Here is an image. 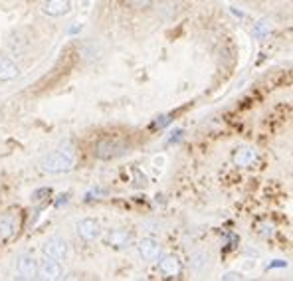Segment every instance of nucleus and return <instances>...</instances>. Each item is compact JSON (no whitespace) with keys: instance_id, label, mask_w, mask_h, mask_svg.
I'll use <instances>...</instances> for the list:
<instances>
[{"instance_id":"f257e3e1","label":"nucleus","mask_w":293,"mask_h":281,"mask_svg":"<svg viewBox=\"0 0 293 281\" xmlns=\"http://www.w3.org/2000/svg\"><path fill=\"white\" fill-rule=\"evenodd\" d=\"M42 170L50 172V174H62V172H70L75 166V157H73V149L66 147L60 151H54L50 155H46L42 159Z\"/></svg>"},{"instance_id":"f03ea898","label":"nucleus","mask_w":293,"mask_h":281,"mask_svg":"<svg viewBox=\"0 0 293 281\" xmlns=\"http://www.w3.org/2000/svg\"><path fill=\"white\" fill-rule=\"evenodd\" d=\"M127 153V145L121 143L117 139H105V140H99L93 149V155L101 161H111V159H117L121 155Z\"/></svg>"},{"instance_id":"7ed1b4c3","label":"nucleus","mask_w":293,"mask_h":281,"mask_svg":"<svg viewBox=\"0 0 293 281\" xmlns=\"http://www.w3.org/2000/svg\"><path fill=\"white\" fill-rule=\"evenodd\" d=\"M64 273L62 269V263L58 259H52V258H44V259H38V267H36V277L40 279H60Z\"/></svg>"},{"instance_id":"20e7f679","label":"nucleus","mask_w":293,"mask_h":281,"mask_svg":"<svg viewBox=\"0 0 293 281\" xmlns=\"http://www.w3.org/2000/svg\"><path fill=\"white\" fill-rule=\"evenodd\" d=\"M42 250H44V254H46L48 258L58 259V261L66 259V258H68V254H70V246H68V242H66L64 238H58V236L48 238Z\"/></svg>"},{"instance_id":"39448f33","label":"nucleus","mask_w":293,"mask_h":281,"mask_svg":"<svg viewBox=\"0 0 293 281\" xmlns=\"http://www.w3.org/2000/svg\"><path fill=\"white\" fill-rule=\"evenodd\" d=\"M77 234H79V238L85 240V242H93L101 236V226L97 220L93 218H83L77 222Z\"/></svg>"},{"instance_id":"423d86ee","label":"nucleus","mask_w":293,"mask_h":281,"mask_svg":"<svg viewBox=\"0 0 293 281\" xmlns=\"http://www.w3.org/2000/svg\"><path fill=\"white\" fill-rule=\"evenodd\" d=\"M72 10V0H46L42 4V12L50 18L66 16Z\"/></svg>"},{"instance_id":"0eeeda50","label":"nucleus","mask_w":293,"mask_h":281,"mask_svg":"<svg viewBox=\"0 0 293 281\" xmlns=\"http://www.w3.org/2000/svg\"><path fill=\"white\" fill-rule=\"evenodd\" d=\"M161 244L153 238H145L139 242V254L145 261H157L161 258Z\"/></svg>"},{"instance_id":"6e6552de","label":"nucleus","mask_w":293,"mask_h":281,"mask_svg":"<svg viewBox=\"0 0 293 281\" xmlns=\"http://www.w3.org/2000/svg\"><path fill=\"white\" fill-rule=\"evenodd\" d=\"M36 267H38V259L32 254H20L16 259V269L20 273V277L24 279H32L36 277Z\"/></svg>"},{"instance_id":"1a4fd4ad","label":"nucleus","mask_w":293,"mask_h":281,"mask_svg":"<svg viewBox=\"0 0 293 281\" xmlns=\"http://www.w3.org/2000/svg\"><path fill=\"white\" fill-rule=\"evenodd\" d=\"M16 230H18V216L14 212H6L0 216V242L14 236Z\"/></svg>"},{"instance_id":"9d476101","label":"nucleus","mask_w":293,"mask_h":281,"mask_svg":"<svg viewBox=\"0 0 293 281\" xmlns=\"http://www.w3.org/2000/svg\"><path fill=\"white\" fill-rule=\"evenodd\" d=\"M159 269L167 277H178L180 271H182V263H180V259L176 256H165L159 261Z\"/></svg>"},{"instance_id":"9b49d317","label":"nucleus","mask_w":293,"mask_h":281,"mask_svg":"<svg viewBox=\"0 0 293 281\" xmlns=\"http://www.w3.org/2000/svg\"><path fill=\"white\" fill-rule=\"evenodd\" d=\"M20 73L16 62H12L8 56H0V81H12Z\"/></svg>"},{"instance_id":"f8f14e48","label":"nucleus","mask_w":293,"mask_h":281,"mask_svg":"<svg viewBox=\"0 0 293 281\" xmlns=\"http://www.w3.org/2000/svg\"><path fill=\"white\" fill-rule=\"evenodd\" d=\"M131 240H133L131 232L121 230V228L111 230V232L107 234V246H113V248H125V246L131 244Z\"/></svg>"},{"instance_id":"ddd939ff","label":"nucleus","mask_w":293,"mask_h":281,"mask_svg":"<svg viewBox=\"0 0 293 281\" xmlns=\"http://www.w3.org/2000/svg\"><path fill=\"white\" fill-rule=\"evenodd\" d=\"M208 254L206 252H194L192 256H190V267L194 269V271H202V269H206L208 267Z\"/></svg>"},{"instance_id":"4468645a","label":"nucleus","mask_w":293,"mask_h":281,"mask_svg":"<svg viewBox=\"0 0 293 281\" xmlns=\"http://www.w3.org/2000/svg\"><path fill=\"white\" fill-rule=\"evenodd\" d=\"M256 161V151L254 149H244V151H240L238 155H236V163L240 164V166H248V164H252Z\"/></svg>"},{"instance_id":"2eb2a0df","label":"nucleus","mask_w":293,"mask_h":281,"mask_svg":"<svg viewBox=\"0 0 293 281\" xmlns=\"http://www.w3.org/2000/svg\"><path fill=\"white\" fill-rule=\"evenodd\" d=\"M269 34H271V24H269V22L262 20V22L256 24V28H254V36H256L258 40H264V38H268Z\"/></svg>"},{"instance_id":"dca6fc26","label":"nucleus","mask_w":293,"mask_h":281,"mask_svg":"<svg viewBox=\"0 0 293 281\" xmlns=\"http://www.w3.org/2000/svg\"><path fill=\"white\" fill-rule=\"evenodd\" d=\"M131 2V6H135V8H149L151 4H153V0H129Z\"/></svg>"},{"instance_id":"f3484780","label":"nucleus","mask_w":293,"mask_h":281,"mask_svg":"<svg viewBox=\"0 0 293 281\" xmlns=\"http://www.w3.org/2000/svg\"><path fill=\"white\" fill-rule=\"evenodd\" d=\"M46 194H50V188H40V190H36V192L32 194V200L38 202V200H42Z\"/></svg>"},{"instance_id":"a211bd4d","label":"nucleus","mask_w":293,"mask_h":281,"mask_svg":"<svg viewBox=\"0 0 293 281\" xmlns=\"http://www.w3.org/2000/svg\"><path fill=\"white\" fill-rule=\"evenodd\" d=\"M169 123H171V115H163V117H161V119H157L153 125H155V127H167Z\"/></svg>"},{"instance_id":"6ab92c4d","label":"nucleus","mask_w":293,"mask_h":281,"mask_svg":"<svg viewBox=\"0 0 293 281\" xmlns=\"http://www.w3.org/2000/svg\"><path fill=\"white\" fill-rule=\"evenodd\" d=\"M222 279H242V273L240 271H228L226 275H222Z\"/></svg>"},{"instance_id":"aec40b11","label":"nucleus","mask_w":293,"mask_h":281,"mask_svg":"<svg viewBox=\"0 0 293 281\" xmlns=\"http://www.w3.org/2000/svg\"><path fill=\"white\" fill-rule=\"evenodd\" d=\"M262 234H264V236H271V234H273V226L271 224H264L262 226Z\"/></svg>"},{"instance_id":"412c9836","label":"nucleus","mask_w":293,"mask_h":281,"mask_svg":"<svg viewBox=\"0 0 293 281\" xmlns=\"http://www.w3.org/2000/svg\"><path fill=\"white\" fill-rule=\"evenodd\" d=\"M287 263L281 259V261H273V263H268V269H273V267H285Z\"/></svg>"}]
</instances>
